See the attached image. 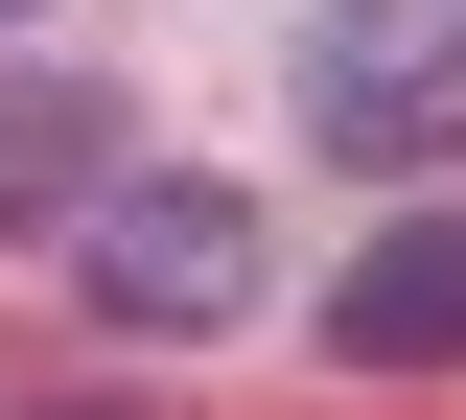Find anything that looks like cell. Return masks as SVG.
I'll list each match as a JSON object with an SVG mask.
<instances>
[{
	"label": "cell",
	"instance_id": "obj_4",
	"mask_svg": "<svg viewBox=\"0 0 466 420\" xmlns=\"http://www.w3.org/2000/svg\"><path fill=\"white\" fill-rule=\"evenodd\" d=\"M327 351L350 374H443L466 351V210H397V234L350 257V281H327Z\"/></svg>",
	"mask_w": 466,
	"mask_h": 420
},
{
	"label": "cell",
	"instance_id": "obj_5",
	"mask_svg": "<svg viewBox=\"0 0 466 420\" xmlns=\"http://www.w3.org/2000/svg\"><path fill=\"white\" fill-rule=\"evenodd\" d=\"M70 420H116V397H70Z\"/></svg>",
	"mask_w": 466,
	"mask_h": 420
},
{
	"label": "cell",
	"instance_id": "obj_3",
	"mask_svg": "<svg viewBox=\"0 0 466 420\" xmlns=\"http://www.w3.org/2000/svg\"><path fill=\"white\" fill-rule=\"evenodd\" d=\"M116 187H140L116 94H70V70H0V234H94Z\"/></svg>",
	"mask_w": 466,
	"mask_h": 420
},
{
	"label": "cell",
	"instance_id": "obj_1",
	"mask_svg": "<svg viewBox=\"0 0 466 420\" xmlns=\"http://www.w3.org/2000/svg\"><path fill=\"white\" fill-rule=\"evenodd\" d=\"M70 281H94V327H140V351H210V327H257V187H210V164H164V187H116L94 234H70Z\"/></svg>",
	"mask_w": 466,
	"mask_h": 420
},
{
	"label": "cell",
	"instance_id": "obj_2",
	"mask_svg": "<svg viewBox=\"0 0 466 420\" xmlns=\"http://www.w3.org/2000/svg\"><path fill=\"white\" fill-rule=\"evenodd\" d=\"M303 140L327 164H443L466 140V0H303Z\"/></svg>",
	"mask_w": 466,
	"mask_h": 420
}]
</instances>
